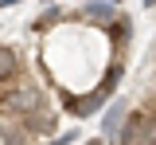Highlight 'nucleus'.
Segmentation results:
<instances>
[{
	"label": "nucleus",
	"instance_id": "f257e3e1",
	"mask_svg": "<svg viewBox=\"0 0 156 145\" xmlns=\"http://www.w3.org/2000/svg\"><path fill=\"white\" fill-rule=\"evenodd\" d=\"M20 75H23L20 55L12 51V47H0V83H12V79H20Z\"/></svg>",
	"mask_w": 156,
	"mask_h": 145
},
{
	"label": "nucleus",
	"instance_id": "f03ea898",
	"mask_svg": "<svg viewBox=\"0 0 156 145\" xmlns=\"http://www.w3.org/2000/svg\"><path fill=\"white\" fill-rule=\"evenodd\" d=\"M109 4H113V0H109ZM109 4H86L78 16H82V20H105V28H109V20H113V8H109Z\"/></svg>",
	"mask_w": 156,
	"mask_h": 145
},
{
	"label": "nucleus",
	"instance_id": "7ed1b4c3",
	"mask_svg": "<svg viewBox=\"0 0 156 145\" xmlns=\"http://www.w3.org/2000/svg\"><path fill=\"white\" fill-rule=\"evenodd\" d=\"M55 20H62V12H43V20H39L35 28H47V24H55Z\"/></svg>",
	"mask_w": 156,
	"mask_h": 145
},
{
	"label": "nucleus",
	"instance_id": "20e7f679",
	"mask_svg": "<svg viewBox=\"0 0 156 145\" xmlns=\"http://www.w3.org/2000/svg\"><path fill=\"white\" fill-rule=\"evenodd\" d=\"M90 145H101V141H90Z\"/></svg>",
	"mask_w": 156,
	"mask_h": 145
},
{
	"label": "nucleus",
	"instance_id": "39448f33",
	"mask_svg": "<svg viewBox=\"0 0 156 145\" xmlns=\"http://www.w3.org/2000/svg\"><path fill=\"white\" fill-rule=\"evenodd\" d=\"M47 4H55V0H47Z\"/></svg>",
	"mask_w": 156,
	"mask_h": 145
},
{
	"label": "nucleus",
	"instance_id": "423d86ee",
	"mask_svg": "<svg viewBox=\"0 0 156 145\" xmlns=\"http://www.w3.org/2000/svg\"><path fill=\"white\" fill-rule=\"evenodd\" d=\"M16 4H20V0H16Z\"/></svg>",
	"mask_w": 156,
	"mask_h": 145
}]
</instances>
